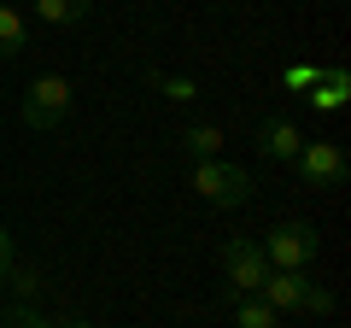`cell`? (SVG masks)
I'll use <instances>...</instances> for the list:
<instances>
[{
	"mask_svg": "<svg viewBox=\"0 0 351 328\" xmlns=\"http://www.w3.org/2000/svg\"><path fill=\"white\" fill-rule=\"evenodd\" d=\"M193 194H199L205 205H223V211H240V205L252 200V176L240 170V164H228V159H205V164H193Z\"/></svg>",
	"mask_w": 351,
	"mask_h": 328,
	"instance_id": "cell-1",
	"label": "cell"
},
{
	"mask_svg": "<svg viewBox=\"0 0 351 328\" xmlns=\"http://www.w3.org/2000/svg\"><path fill=\"white\" fill-rule=\"evenodd\" d=\"M258 246H263V264L269 270H311L316 253H322V235L311 223H276Z\"/></svg>",
	"mask_w": 351,
	"mask_h": 328,
	"instance_id": "cell-2",
	"label": "cell"
},
{
	"mask_svg": "<svg viewBox=\"0 0 351 328\" xmlns=\"http://www.w3.org/2000/svg\"><path fill=\"white\" fill-rule=\"evenodd\" d=\"M18 117H24L29 129H59L64 117H71V76H59V71L36 76L24 89V100H18Z\"/></svg>",
	"mask_w": 351,
	"mask_h": 328,
	"instance_id": "cell-3",
	"label": "cell"
},
{
	"mask_svg": "<svg viewBox=\"0 0 351 328\" xmlns=\"http://www.w3.org/2000/svg\"><path fill=\"white\" fill-rule=\"evenodd\" d=\"M223 281H228V299H252V293H263L269 264H263V246L252 235L223 240Z\"/></svg>",
	"mask_w": 351,
	"mask_h": 328,
	"instance_id": "cell-4",
	"label": "cell"
},
{
	"mask_svg": "<svg viewBox=\"0 0 351 328\" xmlns=\"http://www.w3.org/2000/svg\"><path fill=\"white\" fill-rule=\"evenodd\" d=\"M293 170H299L304 188H339V182H346V147H339V141H304L299 159H293Z\"/></svg>",
	"mask_w": 351,
	"mask_h": 328,
	"instance_id": "cell-5",
	"label": "cell"
},
{
	"mask_svg": "<svg viewBox=\"0 0 351 328\" xmlns=\"http://www.w3.org/2000/svg\"><path fill=\"white\" fill-rule=\"evenodd\" d=\"M304 293H311L304 270H269V281H263V299L276 316H304Z\"/></svg>",
	"mask_w": 351,
	"mask_h": 328,
	"instance_id": "cell-6",
	"label": "cell"
},
{
	"mask_svg": "<svg viewBox=\"0 0 351 328\" xmlns=\"http://www.w3.org/2000/svg\"><path fill=\"white\" fill-rule=\"evenodd\" d=\"M299 147H304V135H299V124L293 117H263L258 124V152L263 159H299Z\"/></svg>",
	"mask_w": 351,
	"mask_h": 328,
	"instance_id": "cell-7",
	"label": "cell"
},
{
	"mask_svg": "<svg viewBox=\"0 0 351 328\" xmlns=\"http://www.w3.org/2000/svg\"><path fill=\"white\" fill-rule=\"evenodd\" d=\"M346 94H351V76H346V71H316V82L299 94V100L311 106V112H339Z\"/></svg>",
	"mask_w": 351,
	"mask_h": 328,
	"instance_id": "cell-8",
	"label": "cell"
},
{
	"mask_svg": "<svg viewBox=\"0 0 351 328\" xmlns=\"http://www.w3.org/2000/svg\"><path fill=\"white\" fill-rule=\"evenodd\" d=\"M176 147L188 152L193 164H205V159H223V129H217V124H188L182 135H176Z\"/></svg>",
	"mask_w": 351,
	"mask_h": 328,
	"instance_id": "cell-9",
	"label": "cell"
},
{
	"mask_svg": "<svg viewBox=\"0 0 351 328\" xmlns=\"http://www.w3.org/2000/svg\"><path fill=\"white\" fill-rule=\"evenodd\" d=\"M24 47H29V18L12 0H0V59H18Z\"/></svg>",
	"mask_w": 351,
	"mask_h": 328,
	"instance_id": "cell-10",
	"label": "cell"
},
{
	"mask_svg": "<svg viewBox=\"0 0 351 328\" xmlns=\"http://www.w3.org/2000/svg\"><path fill=\"white\" fill-rule=\"evenodd\" d=\"M234 328H281V316L269 311L263 293H252V299H234Z\"/></svg>",
	"mask_w": 351,
	"mask_h": 328,
	"instance_id": "cell-11",
	"label": "cell"
},
{
	"mask_svg": "<svg viewBox=\"0 0 351 328\" xmlns=\"http://www.w3.org/2000/svg\"><path fill=\"white\" fill-rule=\"evenodd\" d=\"M94 0H36V18L41 24H82Z\"/></svg>",
	"mask_w": 351,
	"mask_h": 328,
	"instance_id": "cell-12",
	"label": "cell"
},
{
	"mask_svg": "<svg viewBox=\"0 0 351 328\" xmlns=\"http://www.w3.org/2000/svg\"><path fill=\"white\" fill-rule=\"evenodd\" d=\"M6 288H12L18 305H36L41 299V270L36 264H29V270H6Z\"/></svg>",
	"mask_w": 351,
	"mask_h": 328,
	"instance_id": "cell-13",
	"label": "cell"
},
{
	"mask_svg": "<svg viewBox=\"0 0 351 328\" xmlns=\"http://www.w3.org/2000/svg\"><path fill=\"white\" fill-rule=\"evenodd\" d=\"M152 82H158V89H164V100H176V106L199 100V82H193V76H158V71H152Z\"/></svg>",
	"mask_w": 351,
	"mask_h": 328,
	"instance_id": "cell-14",
	"label": "cell"
},
{
	"mask_svg": "<svg viewBox=\"0 0 351 328\" xmlns=\"http://www.w3.org/2000/svg\"><path fill=\"white\" fill-rule=\"evenodd\" d=\"M0 328H59L36 311V305H12V311H0Z\"/></svg>",
	"mask_w": 351,
	"mask_h": 328,
	"instance_id": "cell-15",
	"label": "cell"
},
{
	"mask_svg": "<svg viewBox=\"0 0 351 328\" xmlns=\"http://www.w3.org/2000/svg\"><path fill=\"white\" fill-rule=\"evenodd\" d=\"M311 82H316V65H304V59H293L287 71H281V89H287V94H304Z\"/></svg>",
	"mask_w": 351,
	"mask_h": 328,
	"instance_id": "cell-16",
	"label": "cell"
},
{
	"mask_svg": "<svg viewBox=\"0 0 351 328\" xmlns=\"http://www.w3.org/2000/svg\"><path fill=\"white\" fill-rule=\"evenodd\" d=\"M334 311V293L322 288V281H311V293H304V316H328Z\"/></svg>",
	"mask_w": 351,
	"mask_h": 328,
	"instance_id": "cell-17",
	"label": "cell"
},
{
	"mask_svg": "<svg viewBox=\"0 0 351 328\" xmlns=\"http://www.w3.org/2000/svg\"><path fill=\"white\" fill-rule=\"evenodd\" d=\"M6 270H12V229L0 223V281H6Z\"/></svg>",
	"mask_w": 351,
	"mask_h": 328,
	"instance_id": "cell-18",
	"label": "cell"
},
{
	"mask_svg": "<svg viewBox=\"0 0 351 328\" xmlns=\"http://www.w3.org/2000/svg\"><path fill=\"white\" fill-rule=\"evenodd\" d=\"M59 328H100V323H59Z\"/></svg>",
	"mask_w": 351,
	"mask_h": 328,
	"instance_id": "cell-19",
	"label": "cell"
}]
</instances>
